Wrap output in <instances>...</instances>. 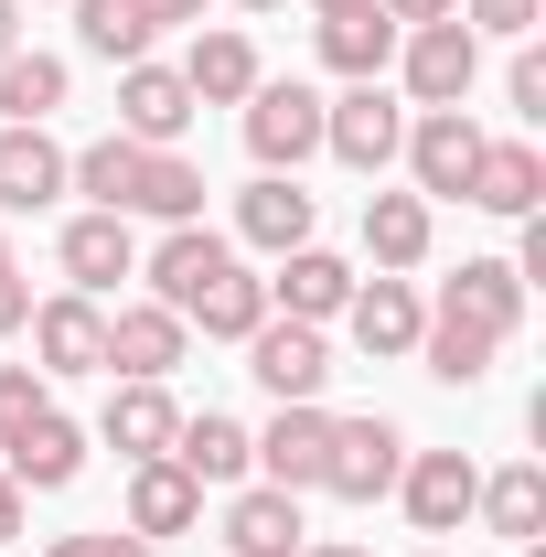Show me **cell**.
Masks as SVG:
<instances>
[{
    "label": "cell",
    "instance_id": "1",
    "mask_svg": "<svg viewBox=\"0 0 546 557\" xmlns=\"http://www.w3.org/2000/svg\"><path fill=\"white\" fill-rule=\"evenodd\" d=\"M429 333H472V344H514L525 333V278L514 258H461V269L439 278V300H429Z\"/></svg>",
    "mask_w": 546,
    "mask_h": 557
},
{
    "label": "cell",
    "instance_id": "2",
    "mask_svg": "<svg viewBox=\"0 0 546 557\" xmlns=\"http://www.w3.org/2000/svg\"><path fill=\"white\" fill-rule=\"evenodd\" d=\"M397 472H408V429H397V418H333V440H322V483H311V493L386 504Z\"/></svg>",
    "mask_w": 546,
    "mask_h": 557
},
{
    "label": "cell",
    "instance_id": "3",
    "mask_svg": "<svg viewBox=\"0 0 546 557\" xmlns=\"http://www.w3.org/2000/svg\"><path fill=\"white\" fill-rule=\"evenodd\" d=\"M247 150H258V172H300V161L322 150V86L258 75V86H247Z\"/></svg>",
    "mask_w": 546,
    "mask_h": 557
},
{
    "label": "cell",
    "instance_id": "4",
    "mask_svg": "<svg viewBox=\"0 0 546 557\" xmlns=\"http://www.w3.org/2000/svg\"><path fill=\"white\" fill-rule=\"evenodd\" d=\"M397 75H408L418 108H461L482 75V33L450 11V22H418V33H397Z\"/></svg>",
    "mask_w": 546,
    "mask_h": 557
},
{
    "label": "cell",
    "instance_id": "5",
    "mask_svg": "<svg viewBox=\"0 0 546 557\" xmlns=\"http://www.w3.org/2000/svg\"><path fill=\"white\" fill-rule=\"evenodd\" d=\"M247 375H258V386H269L278 408H311V397H322V386H333V344H322V322H258V333H247Z\"/></svg>",
    "mask_w": 546,
    "mask_h": 557
},
{
    "label": "cell",
    "instance_id": "6",
    "mask_svg": "<svg viewBox=\"0 0 546 557\" xmlns=\"http://www.w3.org/2000/svg\"><path fill=\"white\" fill-rule=\"evenodd\" d=\"M397 150H408V183H418V205H439V194H472L482 119H472V108H418V129L397 139Z\"/></svg>",
    "mask_w": 546,
    "mask_h": 557
},
{
    "label": "cell",
    "instance_id": "7",
    "mask_svg": "<svg viewBox=\"0 0 546 557\" xmlns=\"http://www.w3.org/2000/svg\"><path fill=\"white\" fill-rule=\"evenodd\" d=\"M397 139H408V119H397L386 86H343V97H322V150H333L343 172H386Z\"/></svg>",
    "mask_w": 546,
    "mask_h": 557
},
{
    "label": "cell",
    "instance_id": "8",
    "mask_svg": "<svg viewBox=\"0 0 546 557\" xmlns=\"http://www.w3.org/2000/svg\"><path fill=\"white\" fill-rule=\"evenodd\" d=\"M139 269H150V300H161V311L194 322V300H204L214 278H236V236H214V225H172Z\"/></svg>",
    "mask_w": 546,
    "mask_h": 557
},
{
    "label": "cell",
    "instance_id": "9",
    "mask_svg": "<svg viewBox=\"0 0 546 557\" xmlns=\"http://www.w3.org/2000/svg\"><path fill=\"white\" fill-rule=\"evenodd\" d=\"M472 493H482L472 450H408V472H397V504H408L418 536H461L472 525Z\"/></svg>",
    "mask_w": 546,
    "mask_h": 557
},
{
    "label": "cell",
    "instance_id": "10",
    "mask_svg": "<svg viewBox=\"0 0 546 557\" xmlns=\"http://www.w3.org/2000/svg\"><path fill=\"white\" fill-rule=\"evenodd\" d=\"M204 108H194V86H183V65H119V139H139V150H172V139L194 129Z\"/></svg>",
    "mask_w": 546,
    "mask_h": 557
},
{
    "label": "cell",
    "instance_id": "11",
    "mask_svg": "<svg viewBox=\"0 0 546 557\" xmlns=\"http://www.w3.org/2000/svg\"><path fill=\"white\" fill-rule=\"evenodd\" d=\"M343 333H353V354H375V364H397V354H418V333H429V300H418L408 278H353V300H343Z\"/></svg>",
    "mask_w": 546,
    "mask_h": 557
},
{
    "label": "cell",
    "instance_id": "12",
    "mask_svg": "<svg viewBox=\"0 0 546 557\" xmlns=\"http://www.w3.org/2000/svg\"><path fill=\"white\" fill-rule=\"evenodd\" d=\"M183 344H194V322H183V311H161V300H119V311H108V375L172 386Z\"/></svg>",
    "mask_w": 546,
    "mask_h": 557
},
{
    "label": "cell",
    "instance_id": "13",
    "mask_svg": "<svg viewBox=\"0 0 546 557\" xmlns=\"http://www.w3.org/2000/svg\"><path fill=\"white\" fill-rule=\"evenodd\" d=\"M33 375L54 386V375H108V311L86 300V289H54L44 311H33Z\"/></svg>",
    "mask_w": 546,
    "mask_h": 557
},
{
    "label": "cell",
    "instance_id": "14",
    "mask_svg": "<svg viewBox=\"0 0 546 557\" xmlns=\"http://www.w3.org/2000/svg\"><path fill=\"white\" fill-rule=\"evenodd\" d=\"M0 472L22 493H65L75 472H86V429H75L65 408H33L22 429H11V450H0Z\"/></svg>",
    "mask_w": 546,
    "mask_h": 557
},
{
    "label": "cell",
    "instance_id": "15",
    "mask_svg": "<svg viewBox=\"0 0 546 557\" xmlns=\"http://www.w3.org/2000/svg\"><path fill=\"white\" fill-rule=\"evenodd\" d=\"M172 429H183L172 386H139V375H119L108 408H97V440H108L119 461H172Z\"/></svg>",
    "mask_w": 546,
    "mask_h": 557
},
{
    "label": "cell",
    "instance_id": "16",
    "mask_svg": "<svg viewBox=\"0 0 546 557\" xmlns=\"http://www.w3.org/2000/svg\"><path fill=\"white\" fill-rule=\"evenodd\" d=\"M322 440H333V408L311 397V408H278L247 450H258V483H278V493H311L322 483Z\"/></svg>",
    "mask_w": 546,
    "mask_h": 557
},
{
    "label": "cell",
    "instance_id": "17",
    "mask_svg": "<svg viewBox=\"0 0 546 557\" xmlns=\"http://www.w3.org/2000/svg\"><path fill=\"white\" fill-rule=\"evenodd\" d=\"M65 139L54 129H0V214H44L65 205Z\"/></svg>",
    "mask_w": 546,
    "mask_h": 557
},
{
    "label": "cell",
    "instance_id": "18",
    "mask_svg": "<svg viewBox=\"0 0 546 557\" xmlns=\"http://www.w3.org/2000/svg\"><path fill=\"white\" fill-rule=\"evenodd\" d=\"M129 536H194L204 525V483L183 472V461H129V515H119Z\"/></svg>",
    "mask_w": 546,
    "mask_h": 557
},
{
    "label": "cell",
    "instance_id": "19",
    "mask_svg": "<svg viewBox=\"0 0 546 557\" xmlns=\"http://www.w3.org/2000/svg\"><path fill=\"white\" fill-rule=\"evenodd\" d=\"M461 205H482V214H514V225H525V214L546 205V150H536V139H482L472 194H461Z\"/></svg>",
    "mask_w": 546,
    "mask_h": 557
},
{
    "label": "cell",
    "instance_id": "20",
    "mask_svg": "<svg viewBox=\"0 0 546 557\" xmlns=\"http://www.w3.org/2000/svg\"><path fill=\"white\" fill-rule=\"evenodd\" d=\"M311 194H300V172H258L247 194H236V236L247 247H269V258H289V247H311Z\"/></svg>",
    "mask_w": 546,
    "mask_h": 557
},
{
    "label": "cell",
    "instance_id": "21",
    "mask_svg": "<svg viewBox=\"0 0 546 557\" xmlns=\"http://www.w3.org/2000/svg\"><path fill=\"white\" fill-rule=\"evenodd\" d=\"M54 258H65V289H86V300H97V289H119V278L139 269V236H129V214H75L65 225V247H54Z\"/></svg>",
    "mask_w": 546,
    "mask_h": 557
},
{
    "label": "cell",
    "instance_id": "22",
    "mask_svg": "<svg viewBox=\"0 0 546 557\" xmlns=\"http://www.w3.org/2000/svg\"><path fill=\"white\" fill-rule=\"evenodd\" d=\"M343 300H353V269H343L333 247H289L269 278V311L278 322H343Z\"/></svg>",
    "mask_w": 546,
    "mask_h": 557
},
{
    "label": "cell",
    "instance_id": "23",
    "mask_svg": "<svg viewBox=\"0 0 546 557\" xmlns=\"http://www.w3.org/2000/svg\"><path fill=\"white\" fill-rule=\"evenodd\" d=\"M300 493H278V483H247L236 504H225V547L236 557H300Z\"/></svg>",
    "mask_w": 546,
    "mask_h": 557
},
{
    "label": "cell",
    "instance_id": "24",
    "mask_svg": "<svg viewBox=\"0 0 546 557\" xmlns=\"http://www.w3.org/2000/svg\"><path fill=\"white\" fill-rule=\"evenodd\" d=\"M322 65L353 75V86H375V75L397 65V22H386L375 0H353V11H322Z\"/></svg>",
    "mask_w": 546,
    "mask_h": 557
},
{
    "label": "cell",
    "instance_id": "25",
    "mask_svg": "<svg viewBox=\"0 0 546 557\" xmlns=\"http://www.w3.org/2000/svg\"><path fill=\"white\" fill-rule=\"evenodd\" d=\"M65 97H75L65 54H0V129H44Z\"/></svg>",
    "mask_w": 546,
    "mask_h": 557
},
{
    "label": "cell",
    "instance_id": "26",
    "mask_svg": "<svg viewBox=\"0 0 546 557\" xmlns=\"http://www.w3.org/2000/svg\"><path fill=\"white\" fill-rule=\"evenodd\" d=\"M183 86H194V108H247V86H258V44H247V33H194Z\"/></svg>",
    "mask_w": 546,
    "mask_h": 557
},
{
    "label": "cell",
    "instance_id": "27",
    "mask_svg": "<svg viewBox=\"0 0 546 557\" xmlns=\"http://www.w3.org/2000/svg\"><path fill=\"white\" fill-rule=\"evenodd\" d=\"M172 461H183L194 483H247V472H258V450H247V429H236L225 408L183 418V429H172Z\"/></svg>",
    "mask_w": 546,
    "mask_h": 557
},
{
    "label": "cell",
    "instance_id": "28",
    "mask_svg": "<svg viewBox=\"0 0 546 557\" xmlns=\"http://www.w3.org/2000/svg\"><path fill=\"white\" fill-rule=\"evenodd\" d=\"M364 258L386 278H408L418 258H429V205H418V194H364Z\"/></svg>",
    "mask_w": 546,
    "mask_h": 557
},
{
    "label": "cell",
    "instance_id": "29",
    "mask_svg": "<svg viewBox=\"0 0 546 557\" xmlns=\"http://www.w3.org/2000/svg\"><path fill=\"white\" fill-rule=\"evenodd\" d=\"M472 515L493 525V536H514V547H525V536L546 525V472H536V461H514V472H493V483L472 493Z\"/></svg>",
    "mask_w": 546,
    "mask_h": 557
},
{
    "label": "cell",
    "instance_id": "30",
    "mask_svg": "<svg viewBox=\"0 0 546 557\" xmlns=\"http://www.w3.org/2000/svg\"><path fill=\"white\" fill-rule=\"evenodd\" d=\"M75 44L97 65H139L150 54V22H139V0H75Z\"/></svg>",
    "mask_w": 546,
    "mask_h": 557
},
{
    "label": "cell",
    "instance_id": "31",
    "mask_svg": "<svg viewBox=\"0 0 546 557\" xmlns=\"http://www.w3.org/2000/svg\"><path fill=\"white\" fill-rule=\"evenodd\" d=\"M194 322H204L214 344H247V333L269 322V278H247V269H236V278H214L204 300H194Z\"/></svg>",
    "mask_w": 546,
    "mask_h": 557
},
{
    "label": "cell",
    "instance_id": "32",
    "mask_svg": "<svg viewBox=\"0 0 546 557\" xmlns=\"http://www.w3.org/2000/svg\"><path fill=\"white\" fill-rule=\"evenodd\" d=\"M450 11H461L472 33H504V44H525V33H536V11H546V0H450Z\"/></svg>",
    "mask_w": 546,
    "mask_h": 557
},
{
    "label": "cell",
    "instance_id": "33",
    "mask_svg": "<svg viewBox=\"0 0 546 557\" xmlns=\"http://www.w3.org/2000/svg\"><path fill=\"white\" fill-rule=\"evenodd\" d=\"M33 408H54V397H44V375H33V364H0V450H11V429H22Z\"/></svg>",
    "mask_w": 546,
    "mask_h": 557
},
{
    "label": "cell",
    "instance_id": "34",
    "mask_svg": "<svg viewBox=\"0 0 546 557\" xmlns=\"http://www.w3.org/2000/svg\"><path fill=\"white\" fill-rule=\"evenodd\" d=\"M44 557H150V536H129V525H86V536H44Z\"/></svg>",
    "mask_w": 546,
    "mask_h": 557
},
{
    "label": "cell",
    "instance_id": "35",
    "mask_svg": "<svg viewBox=\"0 0 546 557\" xmlns=\"http://www.w3.org/2000/svg\"><path fill=\"white\" fill-rule=\"evenodd\" d=\"M504 97H514V119H546V54H536V44H514V65H504Z\"/></svg>",
    "mask_w": 546,
    "mask_h": 557
},
{
    "label": "cell",
    "instance_id": "36",
    "mask_svg": "<svg viewBox=\"0 0 546 557\" xmlns=\"http://www.w3.org/2000/svg\"><path fill=\"white\" fill-rule=\"evenodd\" d=\"M22 322H33V278H22V269H0V344H11Z\"/></svg>",
    "mask_w": 546,
    "mask_h": 557
},
{
    "label": "cell",
    "instance_id": "37",
    "mask_svg": "<svg viewBox=\"0 0 546 557\" xmlns=\"http://www.w3.org/2000/svg\"><path fill=\"white\" fill-rule=\"evenodd\" d=\"M139 22H150V44H161L172 22H204V0H139Z\"/></svg>",
    "mask_w": 546,
    "mask_h": 557
},
{
    "label": "cell",
    "instance_id": "38",
    "mask_svg": "<svg viewBox=\"0 0 546 557\" xmlns=\"http://www.w3.org/2000/svg\"><path fill=\"white\" fill-rule=\"evenodd\" d=\"M375 11H386L397 33H418V22H450V0H375Z\"/></svg>",
    "mask_w": 546,
    "mask_h": 557
},
{
    "label": "cell",
    "instance_id": "39",
    "mask_svg": "<svg viewBox=\"0 0 546 557\" xmlns=\"http://www.w3.org/2000/svg\"><path fill=\"white\" fill-rule=\"evenodd\" d=\"M22 515H33V493H22V483H11V472H0V547L22 536Z\"/></svg>",
    "mask_w": 546,
    "mask_h": 557
},
{
    "label": "cell",
    "instance_id": "40",
    "mask_svg": "<svg viewBox=\"0 0 546 557\" xmlns=\"http://www.w3.org/2000/svg\"><path fill=\"white\" fill-rule=\"evenodd\" d=\"M300 557H364L353 536H300Z\"/></svg>",
    "mask_w": 546,
    "mask_h": 557
},
{
    "label": "cell",
    "instance_id": "41",
    "mask_svg": "<svg viewBox=\"0 0 546 557\" xmlns=\"http://www.w3.org/2000/svg\"><path fill=\"white\" fill-rule=\"evenodd\" d=\"M0 54H22V0H0Z\"/></svg>",
    "mask_w": 546,
    "mask_h": 557
},
{
    "label": "cell",
    "instance_id": "42",
    "mask_svg": "<svg viewBox=\"0 0 546 557\" xmlns=\"http://www.w3.org/2000/svg\"><path fill=\"white\" fill-rule=\"evenodd\" d=\"M236 11H278V0H236Z\"/></svg>",
    "mask_w": 546,
    "mask_h": 557
},
{
    "label": "cell",
    "instance_id": "43",
    "mask_svg": "<svg viewBox=\"0 0 546 557\" xmlns=\"http://www.w3.org/2000/svg\"><path fill=\"white\" fill-rule=\"evenodd\" d=\"M311 11H353V0H311Z\"/></svg>",
    "mask_w": 546,
    "mask_h": 557
},
{
    "label": "cell",
    "instance_id": "44",
    "mask_svg": "<svg viewBox=\"0 0 546 557\" xmlns=\"http://www.w3.org/2000/svg\"><path fill=\"white\" fill-rule=\"evenodd\" d=\"M0 269H11V236H0Z\"/></svg>",
    "mask_w": 546,
    "mask_h": 557
},
{
    "label": "cell",
    "instance_id": "45",
    "mask_svg": "<svg viewBox=\"0 0 546 557\" xmlns=\"http://www.w3.org/2000/svg\"><path fill=\"white\" fill-rule=\"evenodd\" d=\"M418 557H439V547H418Z\"/></svg>",
    "mask_w": 546,
    "mask_h": 557
}]
</instances>
